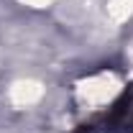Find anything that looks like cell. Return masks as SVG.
<instances>
[{"instance_id": "1", "label": "cell", "mask_w": 133, "mask_h": 133, "mask_svg": "<svg viewBox=\"0 0 133 133\" xmlns=\"http://www.w3.org/2000/svg\"><path fill=\"white\" fill-rule=\"evenodd\" d=\"M77 133H133V87H128L102 118L82 125Z\"/></svg>"}]
</instances>
